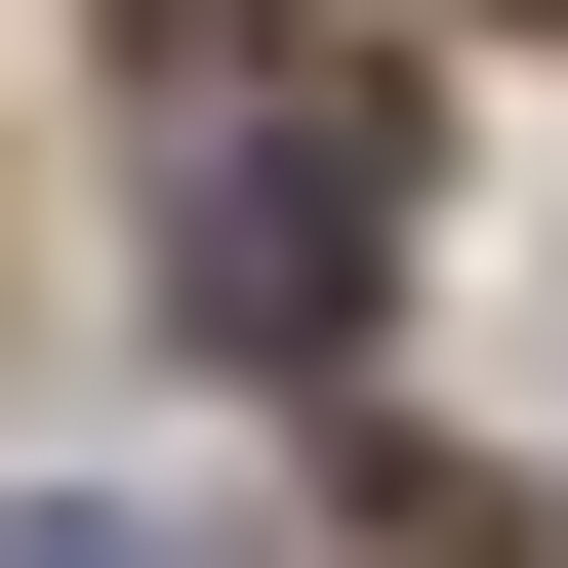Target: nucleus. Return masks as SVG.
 <instances>
[{
  "label": "nucleus",
  "instance_id": "obj_3",
  "mask_svg": "<svg viewBox=\"0 0 568 568\" xmlns=\"http://www.w3.org/2000/svg\"><path fill=\"white\" fill-rule=\"evenodd\" d=\"M325 568H528V528H487V487H325Z\"/></svg>",
  "mask_w": 568,
  "mask_h": 568
},
{
  "label": "nucleus",
  "instance_id": "obj_2",
  "mask_svg": "<svg viewBox=\"0 0 568 568\" xmlns=\"http://www.w3.org/2000/svg\"><path fill=\"white\" fill-rule=\"evenodd\" d=\"M122 82H406V0H122Z\"/></svg>",
  "mask_w": 568,
  "mask_h": 568
},
{
  "label": "nucleus",
  "instance_id": "obj_4",
  "mask_svg": "<svg viewBox=\"0 0 568 568\" xmlns=\"http://www.w3.org/2000/svg\"><path fill=\"white\" fill-rule=\"evenodd\" d=\"M0 568H203V528H82V487H41V528H0Z\"/></svg>",
  "mask_w": 568,
  "mask_h": 568
},
{
  "label": "nucleus",
  "instance_id": "obj_1",
  "mask_svg": "<svg viewBox=\"0 0 568 568\" xmlns=\"http://www.w3.org/2000/svg\"><path fill=\"white\" fill-rule=\"evenodd\" d=\"M122 244H163V325H203V366H366L406 82H122Z\"/></svg>",
  "mask_w": 568,
  "mask_h": 568
}]
</instances>
